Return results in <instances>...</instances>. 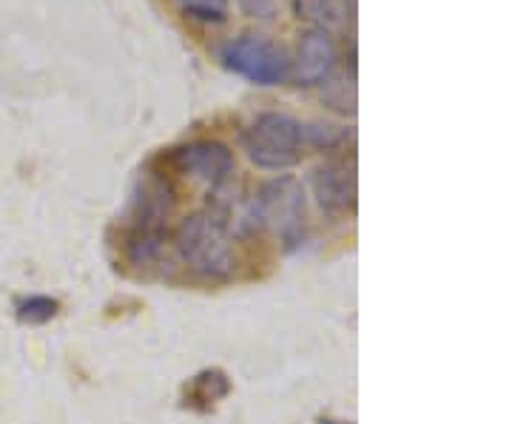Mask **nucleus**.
I'll use <instances>...</instances> for the list:
<instances>
[{"label":"nucleus","mask_w":512,"mask_h":424,"mask_svg":"<svg viewBox=\"0 0 512 424\" xmlns=\"http://www.w3.org/2000/svg\"><path fill=\"white\" fill-rule=\"evenodd\" d=\"M174 248L185 265L200 277L220 279L234 271V248L220 211L191 214L180 222Z\"/></svg>","instance_id":"obj_1"},{"label":"nucleus","mask_w":512,"mask_h":424,"mask_svg":"<svg viewBox=\"0 0 512 424\" xmlns=\"http://www.w3.org/2000/svg\"><path fill=\"white\" fill-rule=\"evenodd\" d=\"M174 200H177L174 188L165 177L151 174L140 183V191L134 197V214H131V228H128L126 240V254L134 265H148L163 251Z\"/></svg>","instance_id":"obj_2"},{"label":"nucleus","mask_w":512,"mask_h":424,"mask_svg":"<svg viewBox=\"0 0 512 424\" xmlns=\"http://www.w3.org/2000/svg\"><path fill=\"white\" fill-rule=\"evenodd\" d=\"M311 148L308 126L285 111H265L245 129V151L259 168L285 171Z\"/></svg>","instance_id":"obj_3"},{"label":"nucleus","mask_w":512,"mask_h":424,"mask_svg":"<svg viewBox=\"0 0 512 424\" xmlns=\"http://www.w3.org/2000/svg\"><path fill=\"white\" fill-rule=\"evenodd\" d=\"M251 222L276 234L285 245H296L305 234V191L293 177H279L259 188L251 205Z\"/></svg>","instance_id":"obj_4"},{"label":"nucleus","mask_w":512,"mask_h":424,"mask_svg":"<svg viewBox=\"0 0 512 424\" xmlns=\"http://www.w3.org/2000/svg\"><path fill=\"white\" fill-rule=\"evenodd\" d=\"M222 60L231 72L256 86H279L291 77L288 52L265 35H242L222 46Z\"/></svg>","instance_id":"obj_5"},{"label":"nucleus","mask_w":512,"mask_h":424,"mask_svg":"<svg viewBox=\"0 0 512 424\" xmlns=\"http://www.w3.org/2000/svg\"><path fill=\"white\" fill-rule=\"evenodd\" d=\"M171 163L188 180L205 185L211 191V197H217V200L228 191V185L234 180V171H237L234 154L217 140H197V143L177 148L171 154Z\"/></svg>","instance_id":"obj_6"},{"label":"nucleus","mask_w":512,"mask_h":424,"mask_svg":"<svg viewBox=\"0 0 512 424\" xmlns=\"http://www.w3.org/2000/svg\"><path fill=\"white\" fill-rule=\"evenodd\" d=\"M313 194L330 217H345L356 208V157L328 160L313 171Z\"/></svg>","instance_id":"obj_7"},{"label":"nucleus","mask_w":512,"mask_h":424,"mask_svg":"<svg viewBox=\"0 0 512 424\" xmlns=\"http://www.w3.org/2000/svg\"><path fill=\"white\" fill-rule=\"evenodd\" d=\"M336 43L328 32L308 29L299 35L296 43V55L291 60V77L296 86H319L325 83L333 69H336Z\"/></svg>","instance_id":"obj_8"},{"label":"nucleus","mask_w":512,"mask_h":424,"mask_svg":"<svg viewBox=\"0 0 512 424\" xmlns=\"http://www.w3.org/2000/svg\"><path fill=\"white\" fill-rule=\"evenodd\" d=\"M296 18L311 23L319 32H339L348 23V3L345 0H293Z\"/></svg>","instance_id":"obj_9"},{"label":"nucleus","mask_w":512,"mask_h":424,"mask_svg":"<svg viewBox=\"0 0 512 424\" xmlns=\"http://www.w3.org/2000/svg\"><path fill=\"white\" fill-rule=\"evenodd\" d=\"M177 6L188 18L202 20V23H222L228 18L231 0H177Z\"/></svg>","instance_id":"obj_10"},{"label":"nucleus","mask_w":512,"mask_h":424,"mask_svg":"<svg viewBox=\"0 0 512 424\" xmlns=\"http://www.w3.org/2000/svg\"><path fill=\"white\" fill-rule=\"evenodd\" d=\"M57 314V302L49 296H29L18 302V319L20 322H29V325H40V322H49Z\"/></svg>","instance_id":"obj_11"},{"label":"nucleus","mask_w":512,"mask_h":424,"mask_svg":"<svg viewBox=\"0 0 512 424\" xmlns=\"http://www.w3.org/2000/svg\"><path fill=\"white\" fill-rule=\"evenodd\" d=\"M279 6H282V0H242L245 15H251V18H274Z\"/></svg>","instance_id":"obj_12"},{"label":"nucleus","mask_w":512,"mask_h":424,"mask_svg":"<svg viewBox=\"0 0 512 424\" xmlns=\"http://www.w3.org/2000/svg\"><path fill=\"white\" fill-rule=\"evenodd\" d=\"M345 3H348L350 12H356V0H345Z\"/></svg>","instance_id":"obj_13"}]
</instances>
